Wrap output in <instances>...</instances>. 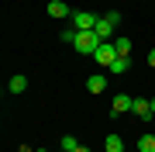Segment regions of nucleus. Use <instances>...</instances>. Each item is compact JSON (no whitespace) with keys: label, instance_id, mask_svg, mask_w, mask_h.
I'll list each match as a JSON object with an SVG mask.
<instances>
[{"label":"nucleus","instance_id":"f257e3e1","mask_svg":"<svg viewBox=\"0 0 155 152\" xmlns=\"http://www.w3.org/2000/svg\"><path fill=\"white\" fill-rule=\"evenodd\" d=\"M100 45H104V38H100L97 31H79V35H76V45H72V49H76L79 56H97V49H100Z\"/></svg>","mask_w":155,"mask_h":152},{"label":"nucleus","instance_id":"f03ea898","mask_svg":"<svg viewBox=\"0 0 155 152\" xmlns=\"http://www.w3.org/2000/svg\"><path fill=\"white\" fill-rule=\"evenodd\" d=\"M117 24H121V14H117V11H110V14H104V17L97 21V28H93V31H97L104 42H110V35L117 31Z\"/></svg>","mask_w":155,"mask_h":152},{"label":"nucleus","instance_id":"7ed1b4c3","mask_svg":"<svg viewBox=\"0 0 155 152\" xmlns=\"http://www.w3.org/2000/svg\"><path fill=\"white\" fill-rule=\"evenodd\" d=\"M69 21H72V24H76V28H79V31H93V28H97V21H100V17H93V14H90V11H72V17H69Z\"/></svg>","mask_w":155,"mask_h":152},{"label":"nucleus","instance_id":"20e7f679","mask_svg":"<svg viewBox=\"0 0 155 152\" xmlns=\"http://www.w3.org/2000/svg\"><path fill=\"white\" fill-rule=\"evenodd\" d=\"M93 59H97L104 69H110V62L117 59V49H114V42H104V45L97 49V56H93Z\"/></svg>","mask_w":155,"mask_h":152},{"label":"nucleus","instance_id":"39448f33","mask_svg":"<svg viewBox=\"0 0 155 152\" xmlns=\"http://www.w3.org/2000/svg\"><path fill=\"white\" fill-rule=\"evenodd\" d=\"M131 107H134V97L117 93V97H114V104H110V118H117V114H127Z\"/></svg>","mask_w":155,"mask_h":152},{"label":"nucleus","instance_id":"423d86ee","mask_svg":"<svg viewBox=\"0 0 155 152\" xmlns=\"http://www.w3.org/2000/svg\"><path fill=\"white\" fill-rule=\"evenodd\" d=\"M48 17H55V21H69L72 11H69V4H62V0H48Z\"/></svg>","mask_w":155,"mask_h":152},{"label":"nucleus","instance_id":"0eeeda50","mask_svg":"<svg viewBox=\"0 0 155 152\" xmlns=\"http://www.w3.org/2000/svg\"><path fill=\"white\" fill-rule=\"evenodd\" d=\"M131 114H138L141 121H148L152 114H155V111H152V100H145V97H141V100H134V107H131Z\"/></svg>","mask_w":155,"mask_h":152},{"label":"nucleus","instance_id":"6e6552de","mask_svg":"<svg viewBox=\"0 0 155 152\" xmlns=\"http://www.w3.org/2000/svg\"><path fill=\"white\" fill-rule=\"evenodd\" d=\"M28 90V76H11L7 79V93H24Z\"/></svg>","mask_w":155,"mask_h":152},{"label":"nucleus","instance_id":"1a4fd4ad","mask_svg":"<svg viewBox=\"0 0 155 152\" xmlns=\"http://www.w3.org/2000/svg\"><path fill=\"white\" fill-rule=\"evenodd\" d=\"M127 69H131V59H127V56H117L110 62V76H121V73H127Z\"/></svg>","mask_w":155,"mask_h":152},{"label":"nucleus","instance_id":"9d476101","mask_svg":"<svg viewBox=\"0 0 155 152\" xmlns=\"http://www.w3.org/2000/svg\"><path fill=\"white\" fill-rule=\"evenodd\" d=\"M86 90H90V93H104V90H107V76H90V79H86Z\"/></svg>","mask_w":155,"mask_h":152},{"label":"nucleus","instance_id":"9b49d317","mask_svg":"<svg viewBox=\"0 0 155 152\" xmlns=\"http://www.w3.org/2000/svg\"><path fill=\"white\" fill-rule=\"evenodd\" d=\"M104 152H124V138H121V135H107Z\"/></svg>","mask_w":155,"mask_h":152},{"label":"nucleus","instance_id":"f8f14e48","mask_svg":"<svg viewBox=\"0 0 155 152\" xmlns=\"http://www.w3.org/2000/svg\"><path fill=\"white\" fill-rule=\"evenodd\" d=\"M76 35H79L76 24H66V28H62V45H76Z\"/></svg>","mask_w":155,"mask_h":152},{"label":"nucleus","instance_id":"ddd939ff","mask_svg":"<svg viewBox=\"0 0 155 152\" xmlns=\"http://www.w3.org/2000/svg\"><path fill=\"white\" fill-rule=\"evenodd\" d=\"M138 152H155V135H141L138 138Z\"/></svg>","mask_w":155,"mask_h":152},{"label":"nucleus","instance_id":"4468645a","mask_svg":"<svg viewBox=\"0 0 155 152\" xmlns=\"http://www.w3.org/2000/svg\"><path fill=\"white\" fill-rule=\"evenodd\" d=\"M114 49H117V56H131V38H124V35H121V38L114 42Z\"/></svg>","mask_w":155,"mask_h":152},{"label":"nucleus","instance_id":"2eb2a0df","mask_svg":"<svg viewBox=\"0 0 155 152\" xmlns=\"http://www.w3.org/2000/svg\"><path fill=\"white\" fill-rule=\"evenodd\" d=\"M79 149V142L72 138V135H62V152H76Z\"/></svg>","mask_w":155,"mask_h":152},{"label":"nucleus","instance_id":"dca6fc26","mask_svg":"<svg viewBox=\"0 0 155 152\" xmlns=\"http://www.w3.org/2000/svg\"><path fill=\"white\" fill-rule=\"evenodd\" d=\"M148 66H152V69H155V49H152V52H148Z\"/></svg>","mask_w":155,"mask_h":152},{"label":"nucleus","instance_id":"f3484780","mask_svg":"<svg viewBox=\"0 0 155 152\" xmlns=\"http://www.w3.org/2000/svg\"><path fill=\"white\" fill-rule=\"evenodd\" d=\"M76 152H90V149H86V145H79V149H76Z\"/></svg>","mask_w":155,"mask_h":152},{"label":"nucleus","instance_id":"a211bd4d","mask_svg":"<svg viewBox=\"0 0 155 152\" xmlns=\"http://www.w3.org/2000/svg\"><path fill=\"white\" fill-rule=\"evenodd\" d=\"M35 152H48V149H35Z\"/></svg>","mask_w":155,"mask_h":152},{"label":"nucleus","instance_id":"6ab92c4d","mask_svg":"<svg viewBox=\"0 0 155 152\" xmlns=\"http://www.w3.org/2000/svg\"><path fill=\"white\" fill-rule=\"evenodd\" d=\"M152 111H155V97H152Z\"/></svg>","mask_w":155,"mask_h":152},{"label":"nucleus","instance_id":"aec40b11","mask_svg":"<svg viewBox=\"0 0 155 152\" xmlns=\"http://www.w3.org/2000/svg\"><path fill=\"white\" fill-rule=\"evenodd\" d=\"M124 152H127V149H124Z\"/></svg>","mask_w":155,"mask_h":152}]
</instances>
